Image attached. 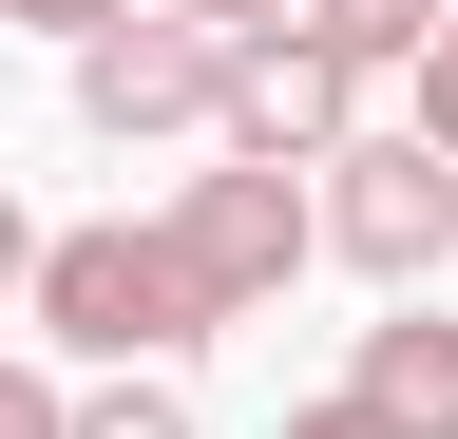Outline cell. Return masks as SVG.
Masks as SVG:
<instances>
[{"mask_svg": "<svg viewBox=\"0 0 458 439\" xmlns=\"http://www.w3.org/2000/svg\"><path fill=\"white\" fill-rule=\"evenodd\" d=\"M20 325H38L57 363H114V382H134V363H172V344H210V325H191V287H172V249L134 230V210H114V230H38Z\"/></svg>", "mask_w": 458, "mask_h": 439, "instance_id": "obj_1", "label": "cell"}, {"mask_svg": "<svg viewBox=\"0 0 458 439\" xmlns=\"http://www.w3.org/2000/svg\"><path fill=\"white\" fill-rule=\"evenodd\" d=\"M306 249H344V267L401 287V306H439V267H458V173H439L420 134H344L325 191H306Z\"/></svg>", "mask_w": 458, "mask_h": 439, "instance_id": "obj_2", "label": "cell"}, {"mask_svg": "<svg viewBox=\"0 0 458 439\" xmlns=\"http://www.w3.org/2000/svg\"><path fill=\"white\" fill-rule=\"evenodd\" d=\"M153 249H172V287H191V325H249V306H286V267H306V173H210L153 210Z\"/></svg>", "mask_w": 458, "mask_h": 439, "instance_id": "obj_3", "label": "cell"}, {"mask_svg": "<svg viewBox=\"0 0 458 439\" xmlns=\"http://www.w3.org/2000/svg\"><path fill=\"white\" fill-rule=\"evenodd\" d=\"M344 134H363V77H344L306 20H267V38L210 58V153H229V173H325Z\"/></svg>", "mask_w": 458, "mask_h": 439, "instance_id": "obj_4", "label": "cell"}, {"mask_svg": "<svg viewBox=\"0 0 458 439\" xmlns=\"http://www.w3.org/2000/svg\"><path fill=\"white\" fill-rule=\"evenodd\" d=\"M210 58L229 38H191V20H96L77 38V115L134 153V134H210Z\"/></svg>", "mask_w": 458, "mask_h": 439, "instance_id": "obj_5", "label": "cell"}, {"mask_svg": "<svg viewBox=\"0 0 458 439\" xmlns=\"http://www.w3.org/2000/svg\"><path fill=\"white\" fill-rule=\"evenodd\" d=\"M344 401H363V439H458V306H401V325H363Z\"/></svg>", "mask_w": 458, "mask_h": 439, "instance_id": "obj_6", "label": "cell"}, {"mask_svg": "<svg viewBox=\"0 0 458 439\" xmlns=\"http://www.w3.org/2000/svg\"><path fill=\"white\" fill-rule=\"evenodd\" d=\"M286 20H306V38H325L344 77H401V58L439 38V0H286Z\"/></svg>", "mask_w": 458, "mask_h": 439, "instance_id": "obj_7", "label": "cell"}, {"mask_svg": "<svg viewBox=\"0 0 458 439\" xmlns=\"http://www.w3.org/2000/svg\"><path fill=\"white\" fill-rule=\"evenodd\" d=\"M57 439H210V420H191V401L134 363V382H77V401H57Z\"/></svg>", "mask_w": 458, "mask_h": 439, "instance_id": "obj_8", "label": "cell"}, {"mask_svg": "<svg viewBox=\"0 0 458 439\" xmlns=\"http://www.w3.org/2000/svg\"><path fill=\"white\" fill-rule=\"evenodd\" d=\"M401 77H420V115H401V134H420L439 173H458V0H439V38H420V58H401Z\"/></svg>", "mask_w": 458, "mask_h": 439, "instance_id": "obj_9", "label": "cell"}, {"mask_svg": "<svg viewBox=\"0 0 458 439\" xmlns=\"http://www.w3.org/2000/svg\"><path fill=\"white\" fill-rule=\"evenodd\" d=\"M153 20H191V38H267L286 0H153Z\"/></svg>", "mask_w": 458, "mask_h": 439, "instance_id": "obj_10", "label": "cell"}, {"mask_svg": "<svg viewBox=\"0 0 458 439\" xmlns=\"http://www.w3.org/2000/svg\"><path fill=\"white\" fill-rule=\"evenodd\" d=\"M0 439H57V382L38 363H0Z\"/></svg>", "mask_w": 458, "mask_h": 439, "instance_id": "obj_11", "label": "cell"}, {"mask_svg": "<svg viewBox=\"0 0 458 439\" xmlns=\"http://www.w3.org/2000/svg\"><path fill=\"white\" fill-rule=\"evenodd\" d=\"M0 20H57V38H96V20H134V0H0Z\"/></svg>", "mask_w": 458, "mask_h": 439, "instance_id": "obj_12", "label": "cell"}, {"mask_svg": "<svg viewBox=\"0 0 458 439\" xmlns=\"http://www.w3.org/2000/svg\"><path fill=\"white\" fill-rule=\"evenodd\" d=\"M20 267H38V210H20V191H0V306H20Z\"/></svg>", "mask_w": 458, "mask_h": 439, "instance_id": "obj_13", "label": "cell"}, {"mask_svg": "<svg viewBox=\"0 0 458 439\" xmlns=\"http://www.w3.org/2000/svg\"><path fill=\"white\" fill-rule=\"evenodd\" d=\"M286 439H363V401H344V382H325V401H286Z\"/></svg>", "mask_w": 458, "mask_h": 439, "instance_id": "obj_14", "label": "cell"}]
</instances>
